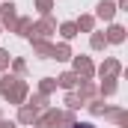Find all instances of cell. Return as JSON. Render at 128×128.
<instances>
[{
    "label": "cell",
    "mask_w": 128,
    "mask_h": 128,
    "mask_svg": "<svg viewBox=\"0 0 128 128\" xmlns=\"http://www.w3.org/2000/svg\"><path fill=\"white\" fill-rule=\"evenodd\" d=\"M72 128H96V125H90V122H78V125H72Z\"/></svg>",
    "instance_id": "6da1fadb"
}]
</instances>
